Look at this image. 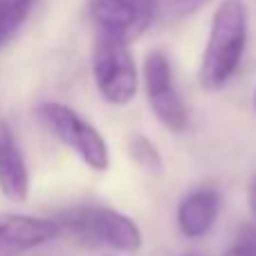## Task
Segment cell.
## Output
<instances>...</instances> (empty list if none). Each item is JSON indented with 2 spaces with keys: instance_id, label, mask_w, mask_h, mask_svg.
Instances as JSON below:
<instances>
[{
  "instance_id": "cell-1",
  "label": "cell",
  "mask_w": 256,
  "mask_h": 256,
  "mask_svg": "<svg viewBox=\"0 0 256 256\" xmlns=\"http://www.w3.org/2000/svg\"><path fill=\"white\" fill-rule=\"evenodd\" d=\"M248 43V14L240 0H222L212 18L198 79L204 90H220L236 74Z\"/></svg>"
},
{
  "instance_id": "cell-2",
  "label": "cell",
  "mask_w": 256,
  "mask_h": 256,
  "mask_svg": "<svg viewBox=\"0 0 256 256\" xmlns=\"http://www.w3.org/2000/svg\"><path fill=\"white\" fill-rule=\"evenodd\" d=\"M54 220L61 225V232H70L81 243L102 245L122 254H135L142 248V232L137 222L110 207H74L63 212Z\"/></svg>"
},
{
  "instance_id": "cell-3",
  "label": "cell",
  "mask_w": 256,
  "mask_h": 256,
  "mask_svg": "<svg viewBox=\"0 0 256 256\" xmlns=\"http://www.w3.org/2000/svg\"><path fill=\"white\" fill-rule=\"evenodd\" d=\"M92 74L97 90L112 106H126L137 92V70L128 45L99 34L92 45Z\"/></svg>"
},
{
  "instance_id": "cell-4",
  "label": "cell",
  "mask_w": 256,
  "mask_h": 256,
  "mask_svg": "<svg viewBox=\"0 0 256 256\" xmlns=\"http://www.w3.org/2000/svg\"><path fill=\"white\" fill-rule=\"evenodd\" d=\"M40 117L50 130L66 146H70L92 171H106L110 164V153L104 135L90 122H86L76 110L63 104L50 102L40 108Z\"/></svg>"
},
{
  "instance_id": "cell-5",
  "label": "cell",
  "mask_w": 256,
  "mask_h": 256,
  "mask_svg": "<svg viewBox=\"0 0 256 256\" xmlns=\"http://www.w3.org/2000/svg\"><path fill=\"white\" fill-rule=\"evenodd\" d=\"M144 86L148 104L162 126L173 132L184 130L189 126V112L176 88L171 61L160 50H153L144 61Z\"/></svg>"
},
{
  "instance_id": "cell-6",
  "label": "cell",
  "mask_w": 256,
  "mask_h": 256,
  "mask_svg": "<svg viewBox=\"0 0 256 256\" xmlns=\"http://www.w3.org/2000/svg\"><path fill=\"white\" fill-rule=\"evenodd\" d=\"M155 12L158 0H90V18L99 34L126 45L148 30Z\"/></svg>"
},
{
  "instance_id": "cell-7",
  "label": "cell",
  "mask_w": 256,
  "mask_h": 256,
  "mask_svg": "<svg viewBox=\"0 0 256 256\" xmlns=\"http://www.w3.org/2000/svg\"><path fill=\"white\" fill-rule=\"evenodd\" d=\"M61 234L54 218L0 214V256H20L40 248Z\"/></svg>"
},
{
  "instance_id": "cell-8",
  "label": "cell",
  "mask_w": 256,
  "mask_h": 256,
  "mask_svg": "<svg viewBox=\"0 0 256 256\" xmlns=\"http://www.w3.org/2000/svg\"><path fill=\"white\" fill-rule=\"evenodd\" d=\"M0 191L14 202H25L30 196V171L7 122H0Z\"/></svg>"
},
{
  "instance_id": "cell-9",
  "label": "cell",
  "mask_w": 256,
  "mask_h": 256,
  "mask_svg": "<svg viewBox=\"0 0 256 256\" xmlns=\"http://www.w3.org/2000/svg\"><path fill=\"white\" fill-rule=\"evenodd\" d=\"M220 214V194L214 186H200L184 196L178 207V227L186 238H202L216 225Z\"/></svg>"
},
{
  "instance_id": "cell-10",
  "label": "cell",
  "mask_w": 256,
  "mask_h": 256,
  "mask_svg": "<svg viewBox=\"0 0 256 256\" xmlns=\"http://www.w3.org/2000/svg\"><path fill=\"white\" fill-rule=\"evenodd\" d=\"M34 0H0V48L25 22Z\"/></svg>"
},
{
  "instance_id": "cell-11",
  "label": "cell",
  "mask_w": 256,
  "mask_h": 256,
  "mask_svg": "<svg viewBox=\"0 0 256 256\" xmlns=\"http://www.w3.org/2000/svg\"><path fill=\"white\" fill-rule=\"evenodd\" d=\"M130 158L148 173H162V155L155 148L153 142H148L144 135H135L128 142Z\"/></svg>"
},
{
  "instance_id": "cell-12",
  "label": "cell",
  "mask_w": 256,
  "mask_h": 256,
  "mask_svg": "<svg viewBox=\"0 0 256 256\" xmlns=\"http://www.w3.org/2000/svg\"><path fill=\"white\" fill-rule=\"evenodd\" d=\"M222 256H256V227L248 225L236 234L232 245L222 252Z\"/></svg>"
},
{
  "instance_id": "cell-13",
  "label": "cell",
  "mask_w": 256,
  "mask_h": 256,
  "mask_svg": "<svg viewBox=\"0 0 256 256\" xmlns=\"http://www.w3.org/2000/svg\"><path fill=\"white\" fill-rule=\"evenodd\" d=\"M209 2H212V0H171V12L176 14L178 18H186V16H191V14L200 12L202 7H207Z\"/></svg>"
},
{
  "instance_id": "cell-14",
  "label": "cell",
  "mask_w": 256,
  "mask_h": 256,
  "mask_svg": "<svg viewBox=\"0 0 256 256\" xmlns=\"http://www.w3.org/2000/svg\"><path fill=\"white\" fill-rule=\"evenodd\" d=\"M248 204H250V212L256 216V176L252 178V182L248 186Z\"/></svg>"
},
{
  "instance_id": "cell-15",
  "label": "cell",
  "mask_w": 256,
  "mask_h": 256,
  "mask_svg": "<svg viewBox=\"0 0 256 256\" xmlns=\"http://www.w3.org/2000/svg\"><path fill=\"white\" fill-rule=\"evenodd\" d=\"M254 110H256V90H254Z\"/></svg>"
},
{
  "instance_id": "cell-16",
  "label": "cell",
  "mask_w": 256,
  "mask_h": 256,
  "mask_svg": "<svg viewBox=\"0 0 256 256\" xmlns=\"http://www.w3.org/2000/svg\"><path fill=\"white\" fill-rule=\"evenodd\" d=\"M189 256H196V254H189Z\"/></svg>"
}]
</instances>
